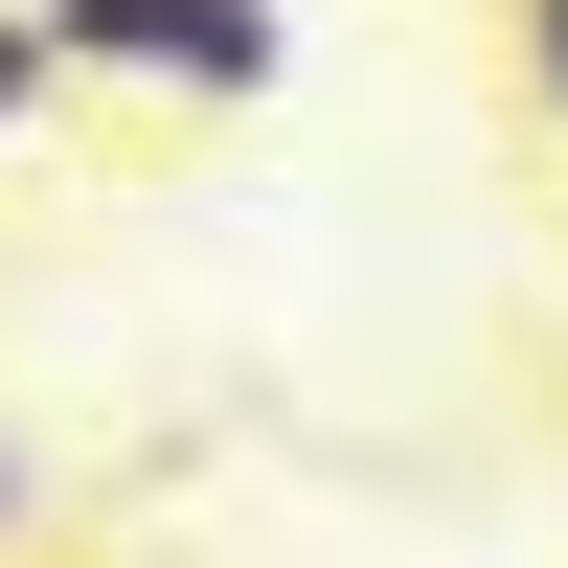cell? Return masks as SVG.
<instances>
[{
    "mask_svg": "<svg viewBox=\"0 0 568 568\" xmlns=\"http://www.w3.org/2000/svg\"><path fill=\"white\" fill-rule=\"evenodd\" d=\"M45 45H69V69L182 91V114H251V91L296 69V23H273V0H45Z\"/></svg>",
    "mask_w": 568,
    "mask_h": 568,
    "instance_id": "obj_1",
    "label": "cell"
},
{
    "mask_svg": "<svg viewBox=\"0 0 568 568\" xmlns=\"http://www.w3.org/2000/svg\"><path fill=\"white\" fill-rule=\"evenodd\" d=\"M69 91H91V69H69V45H45V0H0V136H45V114H69Z\"/></svg>",
    "mask_w": 568,
    "mask_h": 568,
    "instance_id": "obj_2",
    "label": "cell"
},
{
    "mask_svg": "<svg viewBox=\"0 0 568 568\" xmlns=\"http://www.w3.org/2000/svg\"><path fill=\"white\" fill-rule=\"evenodd\" d=\"M500 69H524V114L568 136V0H500Z\"/></svg>",
    "mask_w": 568,
    "mask_h": 568,
    "instance_id": "obj_3",
    "label": "cell"
},
{
    "mask_svg": "<svg viewBox=\"0 0 568 568\" xmlns=\"http://www.w3.org/2000/svg\"><path fill=\"white\" fill-rule=\"evenodd\" d=\"M23 524H45V455H23V433H0V546H23Z\"/></svg>",
    "mask_w": 568,
    "mask_h": 568,
    "instance_id": "obj_4",
    "label": "cell"
}]
</instances>
